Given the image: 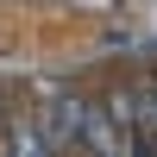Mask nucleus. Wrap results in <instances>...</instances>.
<instances>
[{"label": "nucleus", "mask_w": 157, "mask_h": 157, "mask_svg": "<svg viewBox=\"0 0 157 157\" xmlns=\"http://www.w3.org/2000/svg\"><path fill=\"white\" fill-rule=\"evenodd\" d=\"M88 107H94V101H82V94H50V107H38V120H44V132H50V151L82 145V120H88Z\"/></svg>", "instance_id": "obj_1"}, {"label": "nucleus", "mask_w": 157, "mask_h": 157, "mask_svg": "<svg viewBox=\"0 0 157 157\" xmlns=\"http://www.w3.org/2000/svg\"><path fill=\"white\" fill-rule=\"evenodd\" d=\"M0 138H6V151H13V157H44V151H50V132H44V120H32V113H13Z\"/></svg>", "instance_id": "obj_3"}, {"label": "nucleus", "mask_w": 157, "mask_h": 157, "mask_svg": "<svg viewBox=\"0 0 157 157\" xmlns=\"http://www.w3.org/2000/svg\"><path fill=\"white\" fill-rule=\"evenodd\" d=\"M101 113H107V120H113V126L126 132V151H132L138 126H145V88H113V94L101 101Z\"/></svg>", "instance_id": "obj_2"}, {"label": "nucleus", "mask_w": 157, "mask_h": 157, "mask_svg": "<svg viewBox=\"0 0 157 157\" xmlns=\"http://www.w3.org/2000/svg\"><path fill=\"white\" fill-rule=\"evenodd\" d=\"M82 145H94V151H126V132H120L101 107H88V120H82Z\"/></svg>", "instance_id": "obj_4"}]
</instances>
